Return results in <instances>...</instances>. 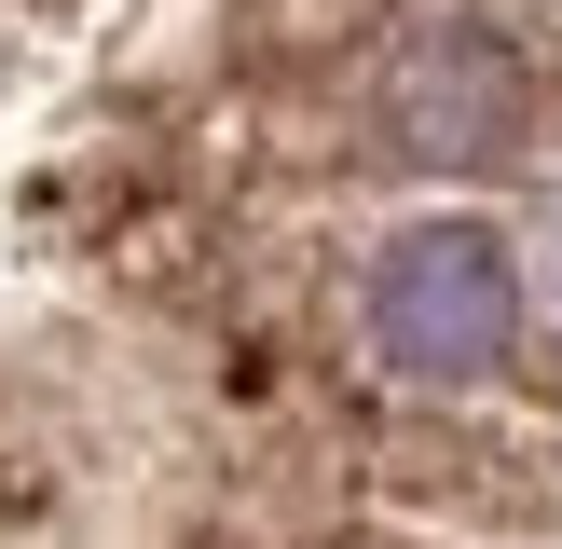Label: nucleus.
<instances>
[{
  "instance_id": "nucleus-1",
  "label": "nucleus",
  "mask_w": 562,
  "mask_h": 549,
  "mask_svg": "<svg viewBox=\"0 0 562 549\" xmlns=\"http://www.w3.org/2000/svg\"><path fill=\"white\" fill-rule=\"evenodd\" d=\"M562 0H0V289H137L302 220H521Z\"/></svg>"
}]
</instances>
